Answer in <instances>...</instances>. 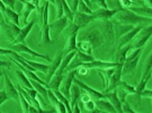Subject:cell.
Segmentation results:
<instances>
[{"label": "cell", "mask_w": 152, "mask_h": 113, "mask_svg": "<svg viewBox=\"0 0 152 113\" xmlns=\"http://www.w3.org/2000/svg\"><path fill=\"white\" fill-rule=\"evenodd\" d=\"M52 93L54 94V96L56 97L60 102H62L63 104H64L65 109H66V113H72V109H71V106H70L69 100H68L66 97H64V95H63L62 93H60L59 89H56V91H52Z\"/></svg>", "instance_id": "29"}, {"label": "cell", "mask_w": 152, "mask_h": 113, "mask_svg": "<svg viewBox=\"0 0 152 113\" xmlns=\"http://www.w3.org/2000/svg\"><path fill=\"white\" fill-rule=\"evenodd\" d=\"M114 71H115V68H110V69H97L98 75L100 76V78H102V81H103L104 89L107 87V85H108V83H109V79H110L112 75L114 74Z\"/></svg>", "instance_id": "26"}, {"label": "cell", "mask_w": 152, "mask_h": 113, "mask_svg": "<svg viewBox=\"0 0 152 113\" xmlns=\"http://www.w3.org/2000/svg\"><path fill=\"white\" fill-rule=\"evenodd\" d=\"M122 110H123V113H137L131 108V105L126 101L122 102Z\"/></svg>", "instance_id": "41"}, {"label": "cell", "mask_w": 152, "mask_h": 113, "mask_svg": "<svg viewBox=\"0 0 152 113\" xmlns=\"http://www.w3.org/2000/svg\"><path fill=\"white\" fill-rule=\"evenodd\" d=\"M129 10H131L132 13L136 14V15H139V16H142V17L147 16V18H151L152 16L151 6L140 5V6H136V7H132Z\"/></svg>", "instance_id": "20"}, {"label": "cell", "mask_w": 152, "mask_h": 113, "mask_svg": "<svg viewBox=\"0 0 152 113\" xmlns=\"http://www.w3.org/2000/svg\"><path fill=\"white\" fill-rule=\"evenodd\" d=\"M11 53H12V51H11L10 49L0 48V55H7V57H9V55H11Z\"/></svg>", "instance_id": "45"}, {"label": "cell", "mask_w": 152, "mask_h": 113, "mask_svg": "<svg viewBox=\"0 0 152 113\" xmlns=\"http://www.w3.org/2000/svg\"><path fill=\"white\" fill-rule=\"evenodd\" d=\"M151 68H152V58H151V53H149V57L147 58L145 62L143 64V72H142L141 78H144L148 75H150L151 74Z\"/></svg>", "instance_id": "32"}, {"label": "cell", "mask_w": 152, "mask_h": 113, "mask_svg": "<svg viewBox=\"0 0 152 113\" xmlns=\"http://www.w3.org/2000/svg\"><path fill=\"white\" fill-rule=\"evenodd\" d=\"M151 31H152L151 24L148 25L147 27H143L141 31L137 33V35L134 38V40L132 41L133 42V44H131L132 49H134V50H136V49H142V47L149 41V38H151Z\"/></svg>", "instance_id": "3"}, {"label": "cell", "mask_w": 152, "mask_h": 113, "mask_svg": "<svg viewBox=\"0 0 152 113\" xmlns=\"http://www.w3.org/2000/svg\"><path fill=\"white\" fill-rule=\"evenodd\" d=\"M2 72H4V78H5V89L4 91L6 92L8 98H12L16 102H19V93L17 91L16 86L11 83L10 78H9V76L6 72L5 69H2Z\"/></svg>", "instance_id": "7"}, {"label": "cell", "mask_w": 152, "mask_h": 113, "mask_svg": "<svg viewBox=\"0 0 152 113\" xmlns=\"http://www.w3.org/2000/svg\"><path fill=\"white\" fill-rule=\"evenodd\" d=\"M66 4L69 6V8H70V10L73 13V14H76L77 11H78V5H79V0H70V1H66Z\"/></svg>", "instance_id": "39"}, {"label": "cell", "mask_w": 152, "mask_h": 113, "mask_svg": "<svg viewBox=\"0 0 152 113\" xmlns=\"http://www.w3.org/2000/svg\"><path fill=\"white\" fill-rule=\"evenodd\" d=\"M69 25V21L65 18L64 16L60 18V19H56L53 23L49 24V28H50V36H52L53 40L59 38L61 33L64 31L65 28Z\"/></svg>", "instance_id": "4"}, {"label": "cell", "mask_w": 152, "mask_h": 113, "mask_svg": "<svg viewBox=\"0 0 152 113\" xmlns=\"http://www.w3.org/2000/svg\"><path fill=\"white\" fill-rule=\"evenodd\" d=\"M62 59H63V54H62V52H60V53L55 57L54 59L51 61V64L49 65V70H48V74H46V78H45V83H46V84H49L50 81L52 79L53 75L56 72L58 68H59V67H60V65H61V61H62Z\"/></svg>", "instance_id": "12"}, {"label": "cell", "mask_w": 152, "mask_h": 113, "mask_svg": "<svg viewBox=\"0 0 152 113\" xmlns=\"http://www.w3.org/2000/svg\"><path fill=\"white\" fill-rule=\"evenodd\" d=\"M80 95H81V93H80V88L77 86L76 84H73V85L71 86L70 97H69V103H70L71 109L73 108L77 103H78L79 98H80Z\"/></svg>", "instance_id": "27"}, {"label": "cell", "mask_w": 152, "mask_h": 113, "mask_svg": "<svg viewBox=\"0 0 152 113\" xmlns=\"http://www.w3.org/2000/svg\"><path fill=\"white\" fill-rule=\"evenodd\" d=\"M0 23H1V35H2V38H6L7 41H9L10 44L15 41V35L12 34V31H11V27H10V23H7L4 21V18L2 19H0Z\"/></svg>", "instance_id": "18"}, {"label": "cell", "mask_w": 152, "mask_h": 113, "mask_svg": "<svg viewBox=\"0 0 152 113\" xmlns=\"http://www.w3.org/2000/svg\"><path fill=\"white\" fill-rule=\"evenodd\" d=\"M132 47H131V44H127V45H125L123 48L121 49H117V52H116V64L118 66H122L124 65L125 62V59H126V54L129 52V50H131Z\"/></svg>", "instance_id": "24"}, {"label": "cell", "mask_w": 152, "mask_h": 113, "mask_svg": "<svg viewBox=\"0 0 152 113\" xmlns=\"http://www.w3.org/2000/svg\"><path fill=\"white\" fill-rule=\"evenodd\" d=\"M81 67H86L89 69H110V68H116L117 64L112 62V61H103V60H94L89 64H83Z\"/></svg>", "instance_id": "10"}, {"label": "cell", "mask_w": 152, "mask_h": 113, "mask_svg": "<svg viewBox=\"0 0 152 113\" xmlns=\"http://www.w3.org/2000/svg\"><path fill=\"white\" fill-rule=\"evenodd\" d=\"M143 27L141 26H137V27H134L132 31H130V32H127L126 34H124L122 38H120V40L117 41V49H121L123 48V47H125V45H127V44H131V42L134 40V38H135L136 35H137V33L141 31Z\"/></svg>", "instance_id": "11"}, {"label": "cell", "mask_w": 152, "mask_h": 113, "mask_svg": "<svg viewBox=\"0 0 152 113\" xmlns=\"http://www.w3.org/2000/svg\"><path fill=\"white\" fill-rule=\"evenodd\" d=\"M72 113H82L80 108H79V105H78V103H77L76 105L73 106V110H72Z\"/></svg>", "instance_id": "51"}, {"label": "cell", "mask_w": 152, "mask_h": 113, "mask_svg": "<svg viewBox=\"0 0 152 113\" xmlns=\"http://www.w3.org/2000/svg\"><path fill=\"white\" fill-rule=\"evenodd\" d=\"M79 100H80V102H81L82 104H85L86 102L90 101V100H91V97L89 96L87 93H86V94H83V95H80V98H79Z\"/></svg>", "instance_id": "46"}, {"label": "cell", "mask_w": 152, "mask_h": 113, "mask_svg": "<svg viewBox=\"0 0 152 113\" xmlns=\"http://www.w3.org/2000/svg\"><path fill=\"white\" fill-rule=\"evenodd\" d=\"M122 66H118L115 68L114 74L112 75L110 79H109V83L107 87L105 88V92L104 93H109V92L114 91V89H117V87L120 86L121 81H122Z\"/></svg>", "instance_id": "8"}, {"label": "cell", "mask_w": 152, "mask_h": 113, "mask_svg": "<svg viewBox=\"0 0 152 113\" xmlns=\"http://www.w3.org/2000/svg\"><path fill=\"white\" fill-rule=\"evenodd\" d=\"M77 74H79V75L81 76H85L88 74V69L86 67H79L78 69H77Z\"/></svg>", "instance_id": "47"}, {"label": "cell", "mask_w": 152, "mask_h": 113, "mask_svg": "<svg viewBox=\"0 0 152 113\" xmlns=\"http://www.w3.org/2000/svg\"><path fill=\"white\" fill-rule=\"evenodd\" d=\"M94 4H96L98 6V8L100 9H108V6H107V2L104 1V0H100V1H92Z\"/></svg>", "instance_id": "42"}, {"label": "cell", "mask_w": 152, "mask_h": 113, "mask_svg": "<svg viewBox=\"0 0 152 113\" xmlns=\"http://www.w3.org/2000/svg\"><path fill=\"white\" fill-rule=\"evenodd\" d=\"M121 88H122V91L124 92L126 95H129V94H136L135 92V87L134 86H131L130 84H127V83H125V81H121L120 84Z\"/></svg>", "instance_id": "36"}, {"label": "cell", "mask_w": 152, "mask_h": 113, "mask_svg": "<svg viewBox=\"0 0 152 113\" xmlns=\"http://www.w3.org/2000/svg\"><path fill=\"white\" fill-rule=\"evenodd\" d=\"M95 21V18L91 16V15H87V14H81L79 11H77L75 14V17H73V24L76 25L79 30L85 27L86 25H88L89 23H91Z\"/></svg>", "instance_id": "15"}, {"label": "cell", "mask_w": 152, "mask_h": 113, "mask_svg": "<svg viewBox=\"0 0 152 113\" xmlns=\"http://www.w3.org/2000/svg\"><path fill=\"white\" fill-rule=\"evenodd\" d=\"M151 95H152V93H151V91H150V89H144V91L140 94V98H141V97H144V96L151 98Z\"/></svg>", "instance_id": "49"}, {"label": "cell", "mask_w": 152, "mask_h": 113, "mask_svg": "<svg viewBox=\"0 0 152 113\" xmlns=\"http://www.w3.org/2000/svg\"><path fill=\"white\" fill-rule=\"evenodd\" d=\"M34 24H35V21L33 19V21H31L29 23H27V25H26V26H24L23 28H20V32H19V34L16 36L15 41H14L11 44H9V45H16V44L25 43V38H27L28 34H29V32L32 31Z\"/></svg>", "instance_id": "17"}, {"label": "cell", "mask_w": 152, "mask_h": 113, "mask_svg": "<svg viewBox=\"0 0 152 113\" xmlns=\"http://www.w3.org/2000/svg\"><path fill=\"white\" fill-rule=\"evenodd\" d=\"M77 50L78 51H80L82 53L85 54H89V55H92L91 52H92V47L91 44L89 43L88 41H81L80 43H77Z\"/></svg>", "instance_id": "30"}, {"label": "cell", "mask_w": 152, "mask_h": 113, "mask_svg": "<svg viewBox=\"0 0 152 113\" xmlns=\"http://www.w3.org/2000/svg\"><path fill=\"white\" fill-rule=\"evenodd\" d=\"M23 5V10L20 11V14H19V17H22V22L20 24H23L24 26H26L27 25V18L29 17L31 15V13L33 10H36V6L33 5L32 1H25V0H22L20 1Z\"/></svg>", "instance_id": "16"}, {"label": "cell", "mask_w": 152, "mask_h": 113, "mask_svg": "<svg viewBox=\"0 0 152 113\" xmlns=\"http://www.w3.org/2000/svg\"><path fill=\"white\" fill-rule=\"evenodd\" d=\"M95 109H96V104H95V102H94L92 100H90V101H88V102H86L83 104V110H86L87 112L94 111ZM83 110H82V111H83Z\"/></svg>", "instance_id": "40"}, {"label": "cell", "mask_w": 152, "mask_h": 113, "mask_svg": "<svg viewBox=\"0 0 152 113\" xmlns=\"http://www.w3.org/2000/svg\"><path fill=\"white\" fill-rule=\"evenodd\" d=\"M4 4H5L6 7H8V8H10L12 10H15V4H16L15 0H5Z\"/></svg>", "instance_id": "43"}, {"label": "cell", "mask_w": 152, "mask_h": 113, "mask_svg": "<svg viewBox=\"0 0 152 113\" xmlns=\"http://www.w3.org/2000/svg\"><path fill=\"white\" fill-rule=\"evenodd\" d=\"M0 31H1V23H0Z\"/></svg>", "instance_id": "53"}, {"label": "cell", "mask_w": 152, "mask_h": 113, "mask_svg": "<svg viewBox=\"0 0 152 113\" xmlns=\"http://www.w3.org/2000/svg\"><path fill=\"white\" fill-rule=\"evenodd\" d=\"M41 44L42 45H48V44H52V40L50 36V28L49 25L48 26L42 27V38H41Z\"/></svg>", "instance_id": "31"}, {"label": "cell", "mask_w": 152, "mask_h": 113, "mask_svg": "<svg viewBox=\"0 0 152 113\" xmlns=\"http://www.w3.org/2000/svg\"><path fill=\"white\" fill-rule=\"evenodd\" d=\"M4 76V72H2V70H0V78Z\"/></svg>", "instance_id": "52"}, {"label": "cell", "mask_w": 152, "mask_h": 113, "mask_svg": "<svg viewBox=\"0 0 152 113\" xmlns=\"http://www.w3.org/2000/svg\"><path fill=\"white\" fill-rule=\"evenodd\" d=\"M48 95H49V100L50 103H52L54 105V109L56 113H66V109H65L64 104L62 102H60L56 97L54 96V94L52 93L51 89H48Z\"/></svg>", "instance_id": "22"}, {"label": "cell", "mask_w": 152, "mask_h": 113, "mask_svg": "<svg viewBox=\"0 0 152 113\" xmlns=\"http://www.w3.org/2000/svg\"><path fill=\"white\" fill-rule=\"evenodd\" d=\"M94 102L96 104V108L99 111H103V112H107V113H116L115 109L113 108V105L106 98H104V100H95Z\"/></svg>", "instance_id": "23"}, {"label": "cell", "mask_w": 152, "mask_h": 113, "mask_svg": "<svg viewBox=\"0 0 152 113\" xmlns=\"http://www.w3.org/2000/svg\"><path fill=\"white\" fill-rule=\"evenodd\" d=\"M10 66V62L9 61H6V60H2L0 58V70H2L4 68H7Z\"/></svg>", "instance_id": "48"}, {"label": "cell", "mask_w": 152, "mask_h": 113, "mask_svg": "<svg viewBox=\"0 0 152 113\" xmlns=\"http://www.w3.org/2000/svg\"><path fill=\"white\" fill-rule=\"evenodd\" d=\"M73 83H75L79 88L83 89L89 96L92 97V98H95V100H104V98H106L104 93H100V92H98V91H96V89L91 88L90 86H88L87 84H85L83 81H81L80 79H78L77 77L73 79Z\"/></svg>", "instance_id": "9"}, {"label": "cell", "mask_w": 152, "mask_h": 113, "mask_svg": "<svg viewBox=\"0 0 152 113\" xmlns=\"http://www.w3.org/2000/svg\"><path fill=\"white\" fill-rule=\"evenodd\" d=\"M9 49L15 51L16 53H26L29 54L31 57H34V58H41V59H45L48 61H51L49 55H45V54H41L36 52V51H33L31 48H28L25 43L23 44H16V45H9Z\"/></svg>", "instance_id": "5"}, {"label": "cell", "mask_w": 152, "mask_h": 113, "mask_svg": "<svg viewBox=\"0 0 152 113\" xmlns=\"http://www.w3.org/2000/svg\"><path fill=\"white\" fill-rule=\"evenodd\" d=\"M56 7V19H60L63 17V0H55L51 1Z\"/></svg>", "instance_id": "34"}, {"label": "cell", "mask_w": 152, "mask_h": 113, "mask_svg": "<svg viewBox=\"0 0 152 113\" xmlns=\"http://www.w3.org/2000/svg\"><path fill=\"white\" fill-rule=\"evenodd\" d=\"M121 9H100L98 8L96 10H92V15L91 16L96 19H102V21H108L110 18H113L114 15Z\"/></svg>", "instance_id": "14"}, {"label": "cell", "mask_w": 152, "mask_h": 113, "mask_svg": "<svg viewBox=\"0 0 152 113\" xmlns=\"http://www.w3.org/2000/svg\"><path fill=\"white\" fill-rule=\"evenodd\" d=\"M8 100V96H7V94H6L5 91H0V106L4 104Z\"/></svg>", "instance_id": "44"}, {"label": "cell", "mask_w": 152, "mask_h": 113, "mask_svg": "<svg viewBox=\"0 0 152 113\" xmlns=\"http://www.w3.org/2000/svg\"><path fill=\"white\" fill-rule=\"evenodd\" d=\"M18 91V89H17ZM19 93V103H20V105H22V110H23V113H28V109H29V103L25 100V97L23 96V94L20 92L18 91Z\"/></svg>", "instance_id": "38"}, {"label": "cell", "mask_w": 152, "mask_h": 113, "mask_svg": "<svg viewBox=\"0 0 152 113\" xmlns=\"http://www.w3.org/2000/svg\"><path fill=\"white\" fill-rule=\"evenodd\" d=\"M78 31H79V28H78L73 23H69V25H68V27L63 31V33H64V35L69 36L71 34H77Z\"/></svg>", "instance_id": "37"}, {"label": "cell", "mask_w": 152, "mask_h": 113, "mask_svg": "<svg viewBox=\"0 0 152 113\" xmlns=\"http://www.w3.org/2000/svg\"><path fill=\"white\" fill-rule=\"evenodd\" d=\"M77 57H78V59L80 60V62H81L82 65L83 64H89V62H92L94 60H96L94 58V55H89V54H85L80 52V51H78L77 50Z\"/></svg>", "instance_id": "33"}, {"label": "cell", "mask_w": 152, "mask_h": 113, "mask_svg": "<svg viewBox=\"0 0 152 113\" xmlns=\"http://www.w3.org/2000/svg\"><path fill=\"white\" fill-rule=\"evenodd\" d=\"M0 14H1V16L5 17V14H6V6L4 4V1H1L0 0Z\"/></svg>", "instance_id": "50"}, {"label": "cell", "mask_w": 152, "mask_h": 113, "mask_svg": "<svg viewBox=\"0 0 152 113\" xmlns=\"http://www.w3.org/2000/svg\"><path fill=\"white\" fill-rule=\"evenodd\" d=\"M104 94H105L106 100L113 105V108L115 109L116 113H123V110H122V102L120 101L117 89H114V91L109 92V93H104Z\"/></svg>", "instance_id": "13"}, {"label": "cell", "mask_w": 152, "mask_h": 113, "mask_svg": "<svg viewBox=\"0 0 152 113\" xmlns=\"http://www.w3.org/2000/svg\"><path fill=\"white\" fill-rule=\"evenodd\" d=\"M115 23L117 22V24L121 25H131L134 26L137 24H143V23H150L152 22L151 18H147V17H142L136 15L134 13H132L129 9H121L114 15Z\"/></svg>", "instance_id": "1"}, {"label": "cell", "mask_w": 152, "mask_h": 113, "mask_svg": "<svg viewBox=\"0 0 152 113\" xmlns=\"http://www.w3.org/2000/svg\"><path fill=\"white\" fill-rule=\"evenodd\" d=\"M76 76H77V69L69 71L68 75L63 78V81H62V83H61L60 85V88H59L60 93H62L64 95V97H66L68 100L70 97V89H71V86H72V83H73V79L76 78Z\"/></svg>", "instance_id": "6"}, {"label": "cell", "mask_w": 152, "mask_h": 113, "mask_svg": "<svg viewBox=\"0 0 152 113\" xmlns=\"http://www.w3.org/2000/svg\"><path fill=\"white\" fill-rule=\"evenodd\" d=\"M29 83L32 84L33 88L35 89V91L37 92L38 94L42 96V98L44 100V102L48 103V105H50L51 103H50V100H49V95H48V89H46V87H44L43 85H41L37 81H33V79H29Z\"/></svg>", "instance_id": "21"}, {"label": "cell", "mask_w": 152, "mask_h": 113, "mask_svg": "<svg viewBox=\"0 0 152 113\" xmlns=\"http://www.w3.org/2000/svg\"><path fill=\"white\" fill-rule=\"evenodd\" d=\"M134 28V26H131V25H121V24H115L114 25V35L116 38V43L117 41L120 40V38H122L124 34H126L127 32H130Z\"/></svg>", "instance_id": "25"}, {"label": "cell", "mask_w": 152, "mask_h": 113, "mask_svg": "<svg viewBox=\"0 0 152 113\" xmlns=\"http://www.w3.org/2000/svg\"><path fill=\"white\" fill-rule=\"evenodd\" d=\"M141 54H142V49H136L129 57H126L124 65L122 67V75L131 74V72H133L136 69L137 64H139L140 58H141Z\"/></svg>", "instance_id": "2"}, {"label": "cell", "mask_w": 152, "mask_h": 113, "mask_svg": "<svg viewBox=\"0 0 152 113\" xmlns=\"http://www.w3.org/2000/svg\"><path fill=\"white\" fill-rule=\"evenodd\" d=\"M77 35H78V33L77 34H71L66 38V43H65L63 52H62L63 57L73 52V51H77Z\"/></svg>", "instance_id": "19"}, {"label": "cell", "mask_w": 152, "mask_h": 113, "mask_svg": "<svg viewBox=\"0 0 152 113\" xmlns=\"http://www.w3.org/2000/svg\"><path fill=\"white\" fill-rule=\"evenodd\" d=\"M15 74L17 76V81H18V84L23 87V88H33L32 84L29 83V79H28V77L24 72H23L22 70L17 69L15 71Z\"/></svg>", "instance_id": "28"}, {"label": "cell", "mask_w": 152, "mask_h": 113, "mask_svg": "<svg viewBox=\"0 0 152 113\" xmlns=\"http://www.w3.org/2000/svg\"><path fill=\"white\" fill-rule=\"evenodd\" d=\"M78 11L81 14H87V15H92V9L89 8L86 2L83 0H79V5H78Z\"/></svg>", "instance_id": "35"}]
</instances>
